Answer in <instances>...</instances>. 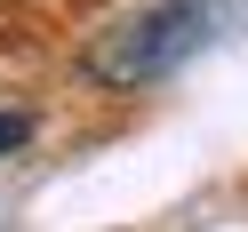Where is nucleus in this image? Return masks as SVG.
<instances>
[{"label": "nucleus", "mask_w": 248, "mask_h": 232, "mask_svg": "<svg viewBox=\"0 0 248 232\" xmlns=\"http://www.w3.org/2000/svg\"><path fill=\"white\" fill-rule=\"evenodd\" d=\"M208 40H216V0H160V8H136V16L104 24L88 40L80 72L96 88H152L168 72H184Z\"/></svg>", "instance_id": "nucleus-1"}, {"label": "nucleus", "mask_w": 248, "mask_h": 232, "mask_svg": "<svg viewBox=\"0 0 248 232\" xmlns=\"http://www.w3.org/2000/svg\"><path fill=\"white\" fill-rule=\"evenodd\" d=\"M24 136H32V120H24V112H0V152H16Z\"/></svg>", "instance_id": "nucleus-2"}]
</instances>
